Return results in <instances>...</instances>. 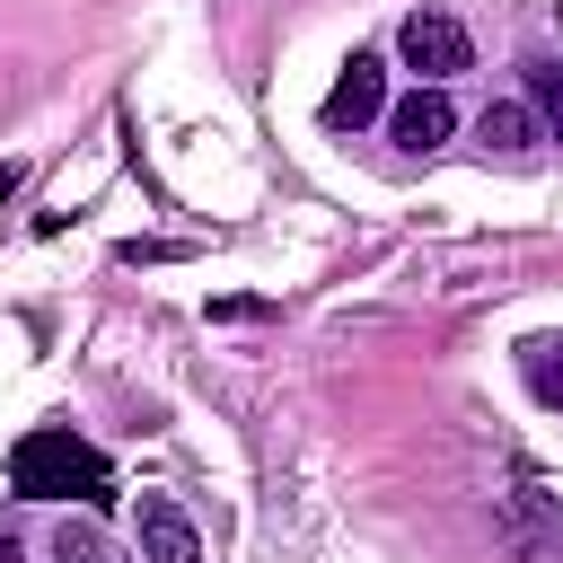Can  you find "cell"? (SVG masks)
I'll list each match as a JSON object with an SVG mask.
<instances>
[{"label":"cell","instance_id":"10","mask_svg":"<svg viewBox=\"0 0 563 563\" xmlns=\"http://www.w3.org/2000/svg\"><path fill=\"white\" fill-rule=\"evenodd\" d=\"M0 563H26V554H18V545H9V537H0Z\"/></svg>","mask_w":563,"mask_h":563},{"label":"cell","instance_id":"7","mask_svg":"<svg viewBox=\"0 0 563 563\" xmlns=\"http://www.w3.org/2000/svg\"><path fill=\"white\" fill-rule=\"evenodd\" d=\"M528 387H537L545 405H563V334H545V343H528Z\"/></svg>","mask_w":563,"mask_h":563},{"label":"cell","instance_id":"6","mask_svg":"<svg viewBox=\"0 0 563 563\" xmlns=\"http://www.w3.org/2000/svg\"><path fill=\"white\" fill-rule=\"evenodd\" d=\"M475 132H484V150H537V106L501 97V106H484V114H475Z\"/></svg>","mask_w":563,"mask_h":563},{"label":"cell","instance_id":"5","mask_svg":"<svg viewBox=\"0 0 563 563\" xmlns=\"http://www.w3.org/2000/svg\"><path fill=\"white\" fill-rule=\"evenodd\" d=\"M141 563H202V537L176 501H141Z\"/></svg>","mask_w":563,"mask_h":563},{"label":"cell","instance_id":"9","mask_svg":"<svg viewBox=\"0 0 563 563\" xmlns=\"http://www.w3.org/2000/svg\"><path fill=\"white\" fill-rule=\"evenodd\" d=\"M62 563H97V537L88 528H62Z\"/></svg>","mask_w":563,"mask_h":563},{"label":"cell","instance_id":"4","mask_svg":"<svg viewBox=\"0 0 563 563\" xmlns=\"http://www.w3.org/2000/svg\"><path fill=\"white\" fill-rule=\"evenodd\" d=\"M387 132H396L405 150H440V141L457 132V106H449L440 88H413L405 106H387Z\"/></svg>","mask_w":563,"mask_h":563},{"label":"cell","instance_id":"1","mask_svg":"<svg viewBox=\"0 0 563 563\" xmlns=\"http://www.w3.org/2000/svg\"><path fill=\"white\" fill-rule=\"evenodd\" d=\"M9 493H18V501H114L106 457H97L79 431H26V440L9 449Z\"/></svg>","mask_w":563,"mask_h":563},{"label":"cell","instance_id":"2","mask_svg":"<svg viewBox=\"0 0 563 563\" xmlns=\"http://www.w3.org/2000/svg\"><path fill=\"white\" fill-rule=\"evenodd\" d=\"M396 53H405L431 88H440V79H457V70L475 62V44H466V26H457L449 9H413V18L396 26Z\"/></svg>","mask_w":563,"mask_h":563},{"label":"cell","instance_id":"8","mask_svg":"<svg viewBox=\"0 0 563 563\" xmlns=\"http://www.w3.org/2000/svg\"><path fill=\"white\" fill-rule=\"evenodd\" d=\"M537 106H545V123H554V141H563V62L537 70Z\"/></svg>","mask_w":563,"mask_h":563},{"label":"cell","instance_id":"3","mask_svg":"<svg viewBox=\"0 0 563 563\" xmlns=\"http://www.w3.org/2000/svg\"><path fill=\"white\" fill-rule=\"evenodd\" d=\"M378 114H387V62H378V53H352L343 79L325 88V123H334V132H361V123H378Z\"/></svg>","mask_w":563,"mask_h":563}]
</instances>
